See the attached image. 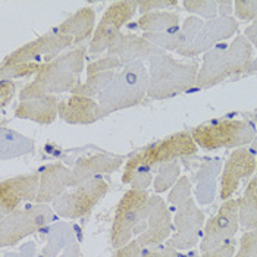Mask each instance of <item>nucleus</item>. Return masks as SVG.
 I'll use <instances>...</instances> for the list:
<instances>
[{
	"instance_id": "nucleus-1",
	"label": "nucleus",
	"mask_w": 257,
	"mask_h": 257,
	"mask_svg": "<svg viewBox=\"0 0 257 257\" xmlns=\"http://www.w3.org/2000/svg\"><path fill=\"white\" fill-rule=\"evenodd\" d=\"M85 55L87 47L79 46L44 63L34 77V81L28 82L20 91V101L72 91L79 84Z\"/></svg>"
},
{
	"instance_id": "nucleus-2",
	"label": "nucleus",
	"mask_w": 257,
	"mask_h": 257,
	"mask_svg": "<svg viewBox=\"0 0 257 257\" xmlns=\"http://www.w3.org/2000/svg\"><path fill=\"white\" fill-rule=\"evenodd\" d=\"M253 63V46L244 36H237L228 46L206 52L198 69L196 88L206 90L237 75H248Z\"/></svg>"
},
{
	"instance_id": "nucleus-3",
	"label": "nucleus",
	"mask_w": 257,
	"mask_h": 257,
	"mask_svg": "<svg viewBox=\"0 0 257 257\" xmlns=\"http://www.w3.org/2000/svg\"><path fill=\"white\" fill-rule=\"evenodd\" d=\"M197 62H179L168 52L153 47L149 58V90L153 100H168L196 87Z\"/></svg>"
},
{
	"instance_id": "nucleus-4",
	"label": "nucleus",
	"mask_w": 257,
	"mask_h": 257,
	"mask_svg": "<svg viewBox=\"0 0 257 257\" xmlns=\"http://www.w3.org/2000/svg\"><path fill=\"white\" fill-rule=\"evenodd\" d=\"M238 27L239 22L234 17H216L204 21L191 15L181 25V46L177 53L184 58H194L206 53L219 43L234 37Z\"/></svg>"
},
{
	"instance_id": "nucleus-5",
	"label": "nucleus",
	"mask_w": 257,
	"mask_h": 257,
	"mask_svg": "<svg viewBox=\"0 0 257 257\" xmlns=\"http://www.w3.org/2000/svg\"><path fill=\"white\" fill-rule=\"evenodd\" d=\"M149 90V69L144 62L139 60L125 65L116 72L107 88L99 96V103L104 113L109 116L113 112L134 107L147 96Z\"/></svg>"
},
{
	"instance_id": "nucleus-6",
	"label": "nucleus",
	"mask_w": 257,
	"mask_h": 257,
	"mask_svg": "<svg viewBox=\"0 0 257 257\" xmlns=\"http://www.w3.org/2000/svg\"><path fill=\"white\" fill-rule=\"evenodd\" d=\"M149 198V191L134 188H130L122 196L110 228V244L115 250L126 245L136 235L144 232L146 207Z\"/></svg>"
},
{
	"instance_id": "nucleus-7",
	"label": "nucleus",
	"mask_w": 257,
	"mask_h": 257,
	"mask_svg": "<svg viewBox=\"0 0 257 257\" xmlns=\"http://www.w3.org/2000/svg\"><path fill=\"white\" fill-rule=\"evenodd\" d=\"M191 136L200 149L213 152L218 149H241L250 146L256 137L251 123L237 119L213 120L196 126Z\"/></svg>"
},
{
	"instance_id": "nucleus-8",
	"label": "nucleus",
	"mask_w": 257,
	"mask_h": 257,
	"mask_svg": "<svg viewBox=\"0 0 257 257\" xmlns=\"http://www.w3.org/2000/svg\"><path fill=\"white\" fill-rule=\"evenodd\" d=\"M53 207L49 204H34L25 209H18L6 216H2L0 222V247H14L24 238L33 235L41 228L47 226L56 219Z\"/></svg>"
},
{
	"instance_id": "nucleus-9",
	"label": "nucleus",
	"mask_w": 257,
	"mask_h": 257,
	"mask_svg": "<svg viewBox=\"0 0 257 257\" xmlns=\"http://www.w3.org/2000/svg\"><path fill=\"white\" fill-rule=\"evenodd\" d=\"M197 152L198 146L193 139L191 133L179 131L166 139L160 140L158 143H153L141 149L139 153H136L131 158L136 162H139L140 165L147 166L152 171H155L163 163L196 156Z\"/></svg>"
},
{
	"instance_id": "nucleus-10",
	"label": "nucleus",
	"mask_w": 257,
	"mask_h": 257,
	"mask_svg": "<svg viewBox=\"0 0 257 257\" xmlns=\"http://www.w3.org/2000/svg\"><path fill=\"white\" fill-rule=\"evenodd\" d=\"M74 46V40L58 31H50L36 40L22 44L17 50L5 56L0 68H8L20 63H39L44 65L56 59L65 49Z\"/></svg>"
},
{
	"instance_id": "nucleus-11",
	"label": "nucleus",
	"mask_w": 257,
	"mask_h": 257,
	"mask_svg": "<svg viewBox=\"0 0 257 257\" xmlns=\"http://www.w3.org/2000/svg\"><path fill=\"white\" fill-rule=\"evenodd\" d=\"M109 191V184L101 178L90 179L72 191H66L55 203V213L63 219H78L88 215Z\"/></svg>"
},
{
	"instance_id": "nucleus-12",
	"label": "nucleus",
	"mask_w": 257,
	"mask_h": 257,
	"mask_svg": "<svg viewBox=\"0 0 257 257\" xmlns=\"http://www.w3.org/2000/svg\"><path fill=\"white\" fill-rule=\"evenodd\" d=\"M139 11L137 2H113L104 11L101 20L97 24L94 34L91 37L88 52L91 55L106 53L112 43L120 34L122 27L133 20Z\"/></svg>"
},
{
	"instance_id": "nucleus-13",
	"label": "nucleus",
	"mask_w": 257,
	"mask_h": 257,
	"mask_svg": "<svg viewBox=\"0 0 257 257\" xmlns=\"http://www.w3.org/2000/svg\"><path fill=\"white\" fill-rule=\"evenodd\" d=\"M174 225L177 231L166 241V245L177 251H185L196 247L198 241H201L206 218L194 198L190 197L177 209Z\"/></svg>"
},
{
	"instance_id": "nucleus-14",
	"label": "nucleus",
	"mask_w": 257,
	"mask_h": 257,
	"mask_svg": "<svg viewBox=\"0 0 257 257\" xmlns=\"http://www.w3.org/2000/svg\"><path fill=\"white\" fill-rule=\"evenodd\" d=\"M144 222H146V229L137 237L141 248L159 245L168 241L172 235L174 220L171 218V210L166 201L159 194L150 196L149 198Z\"/></svg>"
},
{
	"instance_id": "nucleus-15",
	"label": "nucleus",
	"mask_w": 257,
	"mask_h": 257,
	"mask_svg": "<svg viewBox=\"0 0 257 257\" xmlns=\"http://www.w3.org/2000/svg\"><path fill=\"white\" fill-rule=\"evenodd\" d=\"M256 172V156L247 149H235L223 165L220 177V191L219 196L223 201L229 200L238 190L244 179H248Z\"/></svg>"
},
{
	"instance_id": "nucleus-16",
	"label": "nucleus",
	"mask_w": 257,
	"mask_h": 257,
	"mask_svg": "<svg viewBox=\"0 0 257 257\" xmlns=\"http://www.w3.org/2000/svg\"><path fill=\"white\" fill-rule=\"evenodd\" d=\"M40 175L27 174L3 179L0 184V215L6 216L18 210L21 203L36 201L39 196Z\"/></svg>"
},
{
	"instance_id": "nucleus-17",
	"label": "nucleus",
	"mask_w": 257,
	"mask_h": 257,
	"mask_svg": "<svg viewBox=\"0 0 257 257\" xmlns=\"http://www.w3.org/2000/svg\"><path fill=\"white\" fill-rule=\"evenodd\" d=\"M238 229H239L238 203L237 200L229 198L222 203L218 213L206 222L200 247L218 244L228 241L231 238H235Z\"/></svg>"
},
{
	"instance_id": "nucleus-18",
	"label": "nucleus",
	"mask_w": 257,
	"mask_h": 257,
	"mask_svg": "<svg viewBox=\"0 0 257 257\" xmlns=\"http://www.w3.org/2000/svg\"><path fill=\"white\" fill-rule=\"evenodd\" d=\"M123 160V156H116L112 153H96L79 158L72 168L71 187L75 188L90 179L99 178L97 175H109L116 172Z\"/></svg>"
},
{
	"instance_id": "nucleus-19",
	"label": "nucleus",
	"mask_w": 257,
	"mask_h": 257,
	"mask_svg": "<svg viewBox=\"0 0 257 257\" xmlns=\"http://www.w3.org/2000/svg\"><path fill=\"white\" fill-rule=\"evenodd\" d=\"M104 116L99 100L72 94L59 101V118L69 125H91Z\"/></svg>"
},
{
	"instance_id": "nucleus-20",
	"label": "nucleus",
	"mask_w": 257,
	"mask_h": 257,
	"mask_svg": "<svg viewBox=\"0 0 257 257\" xmlns=\"http://www.w3.org/2000/svg\"><path fill=\"white\" fill-rule=\"evenodd\" d=\"M39 196L36 198L37 204L55 203L58 198L66 193V188L71 187L72 169L63 163L46 165L40 169Z\"/></svg>"
},
{
	"instance_id": "nucleus-21",
	"label": "nucleus",
	"mask_w": 257,
	"mask_h": 257,
	"mask_svg": "<svg viewBox=\"0 0 257 257\" xmlns=\"http://www.w3.org/2000/svg\"><path fill=\"white\" fill-rule=\"evenodd\" d=\"M153 44L137 34H119L106 52V56H112L125 66L139 60L149 59L153 52Z\"/></svg>"
},
{
	"instance_id": "nucleus-22",
	"label": "nucleus",
	"mask_w": 257,
	"mask_h": 257,
	"mask_svg": "<svg viewBox=\"0 0 257 257\" xmlns=\"http://www.w3.org/2000/svg\"><path fill=\"white\" fill-rule=\"evenodd\" d=\"M15 118L33 120L40 125H50L59 116V101L56 96H40L20 101L14 110Z\"/></svg>"
},
{
	"instance_id": "nucleus-23",
	"label": "nucleus",
	"mask_w": 257,
	"mask_h": 257,
	"mask_svg": "<svg viewBox=\"0 0 257 257\" xmlns=\"http://www.w3.org/2000/svg\"><path fill=\"white\" fill-rule=\"evenodd\" d=\"M96 30V11L91 6L79 8L69 18L58 25L55 31L74 40V44H81L93 37Z\"/></svg>"
},
{
	"instance_id": "nucleus-24",
	"label": "nucleus",
	"mask_w": 257,
	"mask_h": 257,
	"mask_svg": "<svg viewBox=\"0 0 257 257\" xmlns=\"http://www.w3.org/2000/svg\"><path fill=\"white\" fill-rule=\"evenodd\" d=\"M222 171V160L220 159H206L200 165L198 171L194 175L196 182V200L198 204L207 206L210 204L215 196H216V188H218V177Z\"/></svg>"
},
{
	"instance_id": "nucleus-25",
	"label": "nucleus",
	"mask_w": 257,
	"mask_h": 257,
	"mask_svg": "<svg viewBox=\"0 0 257 257\" xmlns=\"http://www.w3.org/2000/svg\"><path fill=\"white\" fill-rule=\"evenodd\" d=\"M77 242V234L69 222L59 220L47 228L46 245L41 251V257H59L68 247Z\"/></svg>"
},
{
	"instance_id": "nucleus-26",
	"label": "nucleus",
	"mask_w": 257,
	"mask_h": 257,
	"mask_svg": "<svg viewBox=\"0 0 257 257\" xmlns=\"http://www.w3.org/2000/svg\"><path fill=\"white\" fill-rule=\"evenodd\" d=\"M36 150V141L12 128L0 126V159L9 160L31 155Z\"/></svg>"
},
{
	"instance_id": "nucleus-27",
	"label": "nucleus",
	"mask_w": 257,
	"mask_h": 257,
	"mask_svg": "<svg viewBox=\"0 0 257 257\" xmlns=\"http://www.w3.org/2000/svg\"><path fill=\"white\" fill-rule=\"evenodd\" d=\"M237 203L239 226L244 231L257 229V177L250 179Z\"/></svg>"
},
{
	"instance_id": "nucleus-28",
	"label": "nucleus",
	"mask_w": 257,
	"mask_h": 257,
	"mask_svg": "<svg viewBox=\"0 0 257 257\" xmlns=\"http://www.w3.org/2000/svg\"><path fill=\"white\" fill-rule=\"evenodd\" d=\"M137 27L144 33H171L181 28L179 15L175 12H150L137 21Z\"/></svg>"
},
{
	"instance_id": "nucleus-29",
	"label": "nucleus",
	"mask_w": 257,
	"mask_h": 257,
	"mask_svg": "<svg viewBox=\"0 0 257 257\" xmlns=\"http://www.w3.org/2000/svg\"><path fill=\"white\" fill-rule=\"evenodd\" d=\"M116 71H104V72H87L85 82H79L71 91L75 96H84L91 99H99V96L107 88L110 81L115 78Z\"/></svg>"
},
{
	"instance_id": "nucleus-30",
	"label": "nucleus",
	"mask_w": 257,
	"mask_h": 257,
	"mask_svg": "<svg viewBox=\"0 0 257 257\" xmlns=\"http://www.w3.org/2000/svg\"><path fill=\"white\" fill-rule=\"evenodd\" d=\"M153 181H155V177L150 168L140 165L139 162H136L133 158L128 159V162L125 163V171L122 174L123 184H130L131 188L134 190L147 191V188L152 185Z\"/></svg>"
},
{
	"instance_id": "nucleus-31",
	"label": "nucleus",
	"mask_w": 257,
	"mask_h": 257,
	"mask_svg": "<svg viewBox=\"0 0 257 257\" xmlns=\"http://www.w3.org/2000/svg\"><path fill=\"white\" fill-rule=\"evenodd\" d=\"M181 178V165L178 160L163 163L158 168V174L153 181V190L156 194L169 191Z\"/></svg>"
},
{
	"instance_id": "nucleus-32",
	"label": "nucleus",
	"mask_w": 257,
	"mask_h": 257,
	"mask_svg": "<svg viewBox=\"0 0 257 257\" xmlns=\"http://www.w3.org/2000/svg\"><path fill=\"white\" fill-rule=\"evenodd\" d=\"M182 6L187 12L198 18H204V21L219 17V2L216 0H185L182 2Z\"/></svg>"
},
{
	"instance_id": "nucleus-33",
	"label": "nucleus",
	"mask_w": 257,
	"mask_h": 257,
	"mask_svg": "<svg viewBox=\"0 0 257 257\" xmlns=\"http://www.w3.org/2000/svg\"><path fill=\"white\" fill-rule=\"evenodd\" d=\"M41 66L43 65H39V63H20V65L8 66V68H0V78L17 79L37 75Z\"/></svg>"
},
{
	"instance_id": "nucleus-34",
	"label": "nucleus",
	"mask_w": 257,
	"mask_h": 257,
	"mask_svg": "<svg viewBox=\"0 0 257 257\" xmlns=\"http://www.w3.org/2000/svg\"><path fill=\"white\" fill-rule=\"evenodd\" d=\"M191 181L190 178H187L185 175H182L178 179V182L171 188L169 197H168V203L174 207L178 209L181 204H184L188 198L191 197Z\"/></svg>"
},
{
	"instance_id": "nucleus-35",
	"label": "nucleus",
	"mask_w": 257,
	"mask_h": 257,
	"mask_svg": "<svg viewBox=\"0 0 257 257\" xmlns=\"http://www.w3.org/2000/svg\"><path fill=\"white\" fill-rule=\"evenodd\" d=\"M237 253V239L231 238L228 241L200 247V254L203 257H234Z\"/></svg>"
},
{
	"instance_id": "nucleus-36",
	"label": "nucleus",
	"mask_w": 257,
	"mask_h": 257,
	"mask_svg": "<svg viewBox=\"0 0 257 257\" xmlns=\"http://www.w3.org/2000/svg\"><path fill=\"white\" fill-rule=\"evenodd\" d=\"M234 257H257V229L244 231Z\"/></svg>"
},
{
	"instance_id": "nucleus-37",
	"label": "nucleus",
	"mask_w": 257,
	"mask_h": 257,
	"mask_svg": "<svg viewBox=\"0 0 257 257\" xmlns=\"http://www.w3.org/2000/svg\"><path fill=\"white\" fill-rule=\"evenodd\" d=\"M178 5L179 3L177 0H141V2H137L139 11L143 15L150 14V12H163L166 9L177 8Z\"/></svg>"
},
{
	"instance_id": "nucleus-38",
	"label": "nucleus",
	"mask_w": 257,
	"mask_h": 257,
	"mask_svg": "<svg viewBox=\"0 0 257 257\" xmlns=\"http://www.w3.org/2000/svg\"><path fill=\"white\" fill-rule=\"evenodd\" d=\"M234 8L238 20L257 21V0H237L234 2Z\"/></svg>"
},
{
	"instance_id": "nucleus-39",
	"label": "nucleus",
	"mask_w": 257,
	"mask_h": 257,
	"mask_svg": "<svg viewBox=\"0 0 257 257\" xmlns=\"http://www.w3.org/2000/svg\"><path fill=\"white\" fill-rule=\"evenodd\" d=\"M122 69L123 65L119 62L116 58H112V56H103L99 58L97 60L91 62L88 66H87V72H104V71H116V69Z\"/></svg>"
},
{
	"instance_id": "nucleus-40",
	"label": "nucleus",
	"mask_w": 257,
	"mask_h": 257,
	"mask_svg": "<svg viewBox=\"0 0 257 257\" xmlns=\"http://www.w3.org/2000/svg\"><path fill=\"white\" fill-rule=\"evenodd\" d=\"M15 93H17V85L14 79H2L0 81V106L6 107L15 97Z\"/></svg>"
},
{
	"instance_id": "nucleus-41",
	"label": "nucleus",
	"mask_w": 257,
	"mask_h": 257,
	"mask_svg": "<svg viewBox=\"0 0 257 257\" xmlns=\"http://www.w3.org/2000/svg\"><path fill=\"white\" fill-rule=\"evenodd\" d=\"M177 250L169 245H152L141 248L140 257H175Z\"/></svg>"
},
{
	"instance_id": "nucleus-42",
	"label": "nucleus",
	"mask_w": 257,
	"mask_h": 257,
	"mask_svg": "<svg viewBox=\"0 0 257 257\" xmlns=\"http://www.w3.org/2000/svg\"><path fill=\"white\" fill-rule=\"evenodd\" d=\"M3 257H37L36 242L28 241L22 244L17 251H3Z\"/></svg>"
},
{
	"instance_id": "nucleus-43",
	"label": "nucleus",
	"mask_w": 257,
	"mask_h": 257,
	"mask_svg": "<svg viewBox=\"0 0 257 257\" xmlns=\"http://www.w3.org/2000/svg\"><path fill=\"white\" fill-rule=\"evenodd\" d=\"M140 254H141V245H140L137 239H133L126 245L115 250L112 257H140Z\"/></svg>"
},
{
	"instance_id": "nucleus-44",
	"label": "nucleus",
	"mask_w": 257,
	"mask_h": 257,
	"mask_svg": "<svg viewBox=\"0 0 257 257\" xmlns=\"http://www.w3.org/2000/svg\"><path fill=\"white\" fill-rule=\"evenodd\" d=\"M219 17L228 18L232 17L234 12V2L232 0H219Z\"/></svg>"
},
{
	"instance_id": "nucleus-45",
	"label": "nucleus",
	"mask_w": 257,
	"mask_h": 257,
	"mask_svg": "<svg viewBox=\"0 0 257 257\" xmlns=\"http://www.w3.org/2000/svg\"><path fill=\"white\" fill-rule=\"evenodd\" d=\"M242 36L251 43V46L257 47V21L251 22V24L244 30V34H242Z\"/></svg>"
},
{
	"instance_id": "nucleus-46",
	"label": "nucleus",
	"mask_w": 257,
	"mask_h": 257,
	"mask_svg": "<svg viewBox=\"0 0 257 257\" xmlns=\"http://www.w3.org/2000/svg\"><path fill=\"white\" fill-rule=\"evenodd\" d=\"M59 257H81V247L78 242H75L74 245L68 247Z\"/></svg>"
},
{
	"instance_id": "nucleus-47",
	"label": "nucleus",
	"mask_w": 257,
	"mask_h": 257,
	"mask_svg": "<svg viewBox=\"0 0 257 257\" xmlns=\"http://www.w3.org/2000/svg\"><path fill=\"white\" fill-rule=\"evenodd\" d=\"M248 75H257V58L253 59V63H251V69H250V74Z\"/></svg>"
},
{
	"instance_id": "nucleus-48",
	"label": "nucleus",
	"mask_w": 257,
	"mask_h": 257,
	"mask_svg": "<svg viewBox=\"0 0 257 257\" xmlns=\"http://www.w3.org/2000/svg\"><path fill=\"white\" fill-rule=\"evenodd\" d=\"M250 150L254 153V152H257V136L253 139V141L250 143Z\"/></svg>"
},
{
	"instance_id": "nucleus-49",
	"label": "nucleus",
	"mask_w": 257,
	"mask_h": 257,
	"mask_svg": "<svg viewBox=\"0 0 257 257\" xmlns=\"http://www.w3.org/2000/svg\"><path fill=\"white\" fill-rule=\"evenodd\" d=\"M187 257H203V256H201L200 253H197V251H193V253H188Z\"/></svg>"
},
{
	"instance_id": "nucleus-50",
	"label": "nucleus",
	"mask_w": 257,
	"mask_h": 257,
	"mask_svg": "<svg viewBox=\"0 0 257 257\" xmlns=\"http://www.w3.org/2000/svg\"><path fill=\"white\" fill-rule=\"evenodd\" d=\"M175 257H187V254H181V253H178V251H177V254H175Z\"/></svg>"
},
{
	"instance_id": "nucleus-51",
	"label": "nucleus",
	"mask_w": 257,
	"mask_h": 257,
	"mask_svg": "<svg viewBox=\"0 0 257 257\" xmlns=\"http://www.w3.org/2000/svg\"><path fill=\"white\" fill-rule=\"evenodd\" d=\"M256 172H257V158H256Z\"/></svg>"
},
{
	"instance_id": "nucleus-52",
	"label": "nucleus",
	"mask_w": 257,
	"mask_h": 257,
	"mask_svg": "<svg viewBox=\"0 0 257 257\" xmlns=\"http://www.w3.org/2000/svg\"><path fill=\"white\" fill-rule=\"evenodd\" d=\"M256 125H257V119H256Z\"/></svg>"
}]
</instances>
